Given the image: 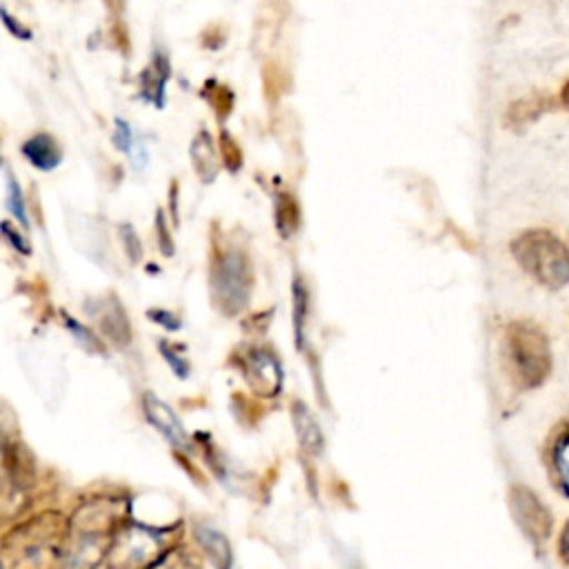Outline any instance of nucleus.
<instances>
[{
    "label": "nucleus",
    "instance_id": "2eb2a0df",
    "mask_svg": "<svg viewBox=\"0 0 569 569\" xmlns=\"http://www.w3.org/2000/svg\"><path fill=\"white\" fill-rule=\"evenodd\" d=\"M191 158L196 171L202 176V180H211L216 176V153L213 142L207 131H200L191 144Z\"/></svg>",
    "mask_w": 569,
    "mask_h": 569
},
{
    "label": "nucleus",
    "instance_id": "1a4fd4ad",
    "mask_svg": "<svg viewBox=\"0 0 569 569\" xmlns=\"http://www.w3.org/2000/svg\"><path fill=\"white\" fill-rule=\"evenodd\" d=\"M22 153H24V158H27L33 167L44 169V171L58 167V162H60V158H62L60 144H58L56 138H51L49 133H36V136H31V138L22 144Z\"/></svg>",
    "mask_w": 569,
    "mask_h": 569
},
{
    "label": "nucleus",
    "instance_id": "9d476101",
    "mask_svg": "<svg viewBox=\"0 0 569 569\" xmlns=\"http://www.w3.org/2000/svg\"><path fill=\"white\" fill-rule=\"evenodd\" d=\"M549 469L556 487L569 496V425H565L549 445Z\"/></svg>",
    "mask_w": 569,
    "mask_h": 569
},
{
    "label": "nucleus",
    "instance_id": "aec40b11",
    "mask_svg": "<svg viewBox=\"0 0 569 569\" xmlns=\"http://www.w3.org/2000/svg\"><path fill=\"white\" fill-rule=\"evenodd\" d=\"M558 553L565 562H569V522L565 525L562 533H560V545H558Z\"/></svg>",
    "mask_w": 569,
    "mask_h": 569
},
{
    "label": "nucleus",
    "instance_id": "f3484780",
    "mask_svg": "<svg viewBox=\"0 0 569 569\" xmlns=\"http://www.w3.org/2000/svg\"><path fill=\"white\" fill-rule=\"evenodd\" d=\"M113 140H116V147H118V149L131 153V149H133V138H131V129L127 127V122L116 120V136H113Z\"/></svg>",
    "mask_w": 569,
    "mask_h": 569
},
{
    "label": "nucleus",
    "instance_id": "423d86ee",
    "mask_svg": "<svg viewBox=\"0 0 569 569\" xmlns=\"http://www.w3.org/2000/svg\"><path fill=\"white\" fill-rule=\"evenodd\" d=\"M142 407H144V413L149 418V422L178 449H187L189 447V438H187V431L182 427V422L178 420V416L173 413V409L158 400L153 393H144L142 398Z\"/></svg>",
    "mask_w": 569,
    "mask_h": 569
},
{
    "label": "nucleus",
    "instance_id": "9b49d317",
    "mask_svg": "<svg viewBox=\"0 0 569 569\" xmlns=\"http://www.w3.org/2000/svg\"><path fill=\"white\" fill-rule=\"evenodd\" d=\"M151 538L142 531V529H131L122 542H118L113 547V553H111V560L113 565L120 562L124 569H129V565H138L140 560L144 562L149 556H151Z\"/></svg>",
    "mask_w": 569,
    "mask_h": 569
},
{
    "label": "nucleus",
    "instance_id": "39448f33",
    "mask_svg": "<svg viewBox=\"0 0 569 569\" xmlns=\"http://www.w3.org/2000/svg\"><path fill=\"white\" fill-rule=\"evenodd\" d=\"M509 507L520 531L536 547L545 545V540L551 533V516L545 509V505L538 500V496L531 493L527 487H513L509 491Z\"/></svg>",
    "mask_w": 569,
    "mask_h": 569
},
{
    "label": "nucleus",
    "instance_id": "4be33fe9",
    "mask_svg": "<svg viewBox=\"0 0 569 569\" xmlns=\"http://www.w3.org/2000/svg\"><path fill=\"white\" fill-rule=\"evenodd\" d=\"M151 318L158 320V322H162V325H164L167 329H171V331L178 329V325H180V322H178L176 318H171L167 311H160V313H158V311H151Z\"/></svg>",
    "mask_w": 569,
    "mask_h": 569
},
{
    "label": "nucleus",
    "instance_id": "0eeeda50",
    "mask_svg": "<svg viewBox=\"0 0 569 569\" xmlns=\"http://www.w3.org/2000/svg\"><path fill=\"white\" fill-rule=\"evenodd\" d=\"M247 376L253 385L256 391L264 393V396H271L280 389V380H282V371L276 362V358L267 351H253L249 356V362H247Z\"/></svg>",
    "mask_w": 569,
    "mask_h": 569
},
{
    "label": "nucleus",
    "instance_id": "dca6fc26",
    "mask_svg": "<svg viewBox=\"0 0 569 569\" xmlns=\"http://www.w3.org/2000/svg\"><path fill=\"white\" fill-rule=\"evenodd\" d=\"M7 204L11 209V213L22 222L27 224V213H24V200H22V191H20V184L16 182V178L7 171Z\"/></svg>",
    "mask_w": 569,
    "mask_h": 569
},
{
    "label": "nucleus",
    "instance_id": "412c9836",
    "mask_svg": "<svg viewBox=\"0 0 569 569\" xmlns=\"http://www.w3.org/2000/svg\"><path fill=\"white\" fill-rule=\"evenodd\" d=\"M122 233L127 236V244L131 247V249H129V251H131V258L138 260V249H140V244H138V238H136L133 229H131V227H122Z\"/></svg>",
    "mask_w": 569,
    "mask_h": 569
},
{
    "label": "nucleus",
    "instance_id": "20e7f679",
    "mask_svg": "<svg viewBox=\"0 0 569 569\" xmlns=\"http://www.w3.org/2000/svg\"><path fill=\"white\" fill-rule=\"evenodd\" d=\"M13 536L18 538L16 553H4V567L16 562L18 569H40L49 562V556L53 553V540H56V525H44L42 518L29 522L24 529H16Z\"/></svg>",
    "mask_w": 569,
    "mask_h": 569
},
{
    "label": "nucleus",
    "instance_id": "f03ea898",
    "mask_svg": "<svg viewBox=\"0 0 569 569\" xmlns=\"http://www.w3.org/2000/svg\"><path fill=\"white\" fill-rule=\"evenodd\" d=\"M505 351L513 380L520 387H538L549 369L551 353L547 336L529 322H511L505 333Z\"/></svg>",
    "mask_w": 569,
    "mask_h": 569
},
{
    "label": "nucleus",
    "instance_id": "a211bd4d",
    "mask_svg": "<svg viewBox=\"0 0 569 569\" xmlns=\"http://www.w3.org/2000/svg\"><path fill=\"white\" fill-rule=\"evenodd\" d=\"M160 349H162L164 358L171 362V369H173L176 373H180V376H187V362H184L182 358H176V356H171V351L167 349V345H164V342L160 345Z\"/></svg>",
    "mask_w": 569,
    "mask_h": 569
},
{
    "label": "nucleus",
    "instance_id": "6ab92c4d",
    "mask_svg": "<svg viewBox=\"0 0 569 569\" xmlns=\"http://www.w3.org/2000/svg\"><path fill=\"white\" fill-rule=\"evenodd\" d=\"M2 233L11 240V244H13L16 249H20V251H24V253L29 251V244H27L18 233H13V229H11V224H9V222H2Z\"/></svg>",
    "mask_w": 569,
    "mask_h": 569
},
{
    "label": "nucleus",
    "instance_id": "f257e3e1",
    "mask_svg": "<svg viewBox=\"0 0 569 569\" xmlns=\"http://www.w3.org/2000/svg\"><path fill=\"white\" fill-rule=\"evenodd\" d=\"M511 251L520 267L549 289H560L569 282V249L560 238L545 229L520 233L511 242Z\"/></svg>",
    "mask_w": 569,
    "mask_h": 569
},
{
    "label": "nucleus",
    "instance_id": "f8f14e48",
    "mask_svg": "<svg viewBox=\"0 0 569 569\" xmlns=\"http://www.w3.org/2000/svg\"><path fill=\"white\" fill-rule=\"evenodd\" d=\"M196 538H198L200 547L204 549V553L211 558L216 569H231V547L218 529L200 525L196 529Z\"/></svg>",
    "mask_w": 569,
    "mask_h": 569
},
{
    "label": "nucleus",
    "instance_id": "6e6552de",
    "mask_svg": "<svg viewBox=\"0 0 569 569\" xmlns=\"http://www.w3.org/2000/svg\"><path fill=\"white\" fill-rule=\"evenodd\" d=\"M291 418H293V427L298 433V442L300 447L309 453V456H318L322 451L325 438H322V429L316 422L313 413L307 409V405L296 402L291 409Z\"/></svg>",
    "mask_w": 569,
    "mask_h": 569
},
{
    "label": "nucleus",
    "instance_id": "7ed1b4c3",
    "mask_svg": "<svg viewBox=\"0 0 569 569\" xmlns=\"http://www.w3.org/2000/svg\"><path fill=\"white\" fill-rule=\"evenodd\" d=\"M213 293L224 313H238L249 298V269L240 253L231 251L218 258L213 267Z\"/></svg>",
    "mask_w": 569,
    "mask_h": 569
},
{
    "label": "nucleus",
    "instance_id": "5701e85b",
    "mask_svg": "<svg viewBox=\"0 0 569 569\" xmlns=\"http://www.w3.org/2000/svg\"><path fill=\"white\" fill-rule=\"evenodd\" d=\"M2 18H4V22H7V27L13 31V33H20V38H29V29H22L20 24H16L13 20H11V16L2 9Z\"/></svg>",
    "mask_w": 569,
    "mask_h": 569
},
{
    "label": "nucleus",
    "instance_id": "ddd939ff",
    "mask_svg": "<svg viewBox=\"0 0 569 569\" xmlns=\"http://www.w3.org/2000/svg\"><path fill=\"white\" fill-rule=\"evenodd\" d=\"M102 313H96L98 316V322L102 327V331L116 340V342H129V322H127V316L124 311L118 307V302L113 305V309L109 307V300H102Z\"/></svg>",
    "mask_w": 569,
    "mask_h": 569
},
{
    "label": "nucleus",
    "instance_id": "4468645a",
    "mask_svg": "<svg viewBox=\"0 0 569 569\" xmlns=\"http://www.w3.org/2000/svg\"><path fill=\"white\" fill-rule=\"evenodd\" d=\"M169 76V67L164 58H156V62L142 71L140 82H142V96L151 100L156 107H162V87Z\"/></svg>",
    "mask_w": 569,
    "mask_h": 569
}]
</instances>
